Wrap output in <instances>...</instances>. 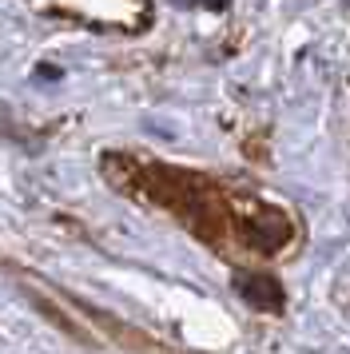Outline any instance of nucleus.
<instances>
[{
    "instance_id": "f257e3e1",
    "label": "nucleus",
    "mask_w": 350,
    "mask_h": 354,
    "mask_svg": "<svg viewBox=\"0 0 350 354\" xmlns=\"http://www.w3.org/2000/svg\"><path fill=\"white\" fill-rule=\"evenodd\" d=\"M247 235L259 251H279L286 239H291V223H286L283 211L270 207H255V215L247 219Z\"/></svg>"
},
{
    "instance_id": "f03ea898",
    "label": "nucleus",
    "mask_w": 350,
    "mask_h": 354,
    "mask_svg": "<svg viewBox=\"0 0 350 354\" xmlns=\"http://www.w3.org/2000/svg\"><path fill=\"white\" fill-rule=\"evenodd\" d=\"M239 295L259 310H283V287L270 274H243L239 279Z\"/></svg>"
},
{
    "instance_id": "7ed1b4c3",
    "label": "nucleus",
    "mask_w": 350,
    "mask_h": 354,
    "mask_svg": "<svg viewBox=\"0 0 350 354\" xmlns=\"http://www.w3.org/2000/svg\"><path fill=\"white\" fill-rule=\"evenodd\" d=\"M207 4H227V0H207Z\"/></svg>"
}]
</instances>
